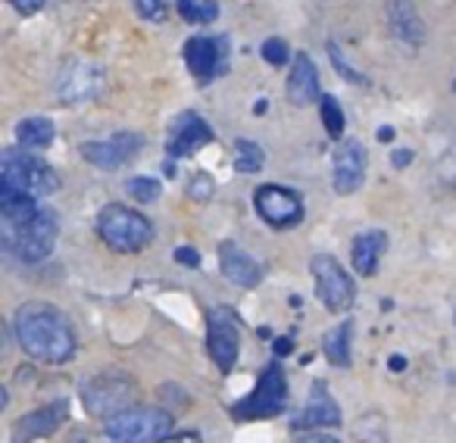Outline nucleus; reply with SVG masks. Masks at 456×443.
Masks as SVG:
<instances>
[{
	"mask_svg": "<svg viewBox=\"0 0 456 443\" xmlns=\"http://www.w3.org/2000/svg\"><path fill=\"white\" fill-rule=\"evenodd\" d=\"M97 88H101L97 69L88 63H82V60H72V63L66 66L63 76H60V97H63L66 103L85 101V97L94 94Z\"/></svg>",
	"mask_w": 456,
	"mask_h": 443,
	"instance_id": "nucleus-20",
	"label": "nucleus"
},
{
	"mask_svg": "<svg viewBox=\"0 0 456 443\" xmlns=\"http://www.w3.org/2000/svg\"><path fill=\"white\" fill-rule=\"evenodd\" d=\"M175 10L191 26H209V22H216V16H219V4H216V0H178Z\"/></svg>",
	"mask_w": 456,
	"mask_h": 443,
	"instance_id": "nucleus-25",
	"label": "nucleus"
},
{
	"mask_svg": "<svg viewBox=\"0 0 456 443\" xmlns=\"http://www.w3.org/2000/svg\"><path fill=\"white\" fill-rule=\"evenodd\" d=\"M391 368H406V359H403V356H391Z\"/></svg>",
	"mask_w": 456,
	"mask_h": 443,
	"instance_id": "nucleus-38",
	"label": "nucleus"
},
{
	"mask_svg": "<svg viewBox=\"0 0 456 443\" xmlns=\"http://www.w3.org/2000/svg\"><path fill=\"white\" fill-rule=\"evenodd\" d=\"M191 197H194V200H207L209 194H213V178L207 175V172H197L194 178H191Z\"/></svg>",
	"mask_w": 456,
	"mask_h": 443,
	"instance_id": "nucleus-32",
	"label": "nucleus"
},
{
	"mask_svg": "<svg viewBox=\"0 0 456 443\" xmlns=\"http://www.w3.org/2000/svg\"><path fill=\"white\" fill-rule=\"evenodd\" d=\"M310 272L316 278V297L319 303L325 306L329 312H347L356 300V285L354 278L347 275V269L329 254L313 256Z\"/></svg>",
	"mask_w": 456,
	"mask_h": 443,
	"instance_id": "nucleus-8",
	"label": "nucleus"
},
{
	"mask_svg": "<svg viewBox=\"0 0 456 443\" xmlns=\"http://www.w3.org/2000/svg\"><path fill=\"white\" fill-rule=\"evenodd\" d=\"M288 409V375L281 362H269L256 378L254 391L232 406V415L238 422H260V418H275Z\"/></svg>",
	"mask_w": 456,
	"mask_h": 443,
	"instance_id": "nucleus-4",
	"label": "nucleus"
},
{
	"mask_svg": "<svg viewBox=\"0 0 456 443\" xmlns=\"http://www.w3.org/2000/svg\"><path fill=\"white\" fill-rule=\"evenodd\" d=\"M366 165H369V153L362 147V141L347 138L341 141V147L335 150V172H331V181L335 190L341 197L356 194L366 181Z\"/></svg>",
	"mask_w": 456,
	"mask_h": 443,
	"instance_id": "nucleus-14",
	"label": "nucleus"
},
{
	"mask_svg": "<svg viewBox=\"0 0 456 443\" xmlns=\"http://www.w3.org/2000/svg\"><path fill=\"white\" fill-rule=\"evenodd\" d=\"M410 159H412V150H397V153L391 157V163L400 169V165H410Z\"/></svg>",
	"mask_w": 456,
	"mask_h": 443,
	"instance_id": "nucleus-37",
	"label": "nucleus"
},
{
	"mask_svg": "<svg viewBox=\"0 0 456 443\" xmlns=\"http://www.w3.org/2000/svg\"><path fill=\"white\" fill-rule=\"evenodd\" d=\"M172 256H175V260L182 262V266H188V269L200 266V254H197L194 247H175V254H172Z\"/></svg>",
	"mask_w": 456,
	"mask_h": 443,
	"instance_id": "nucleus-33",
	"label": "nucleus"
},
{
	"mask_svg": "<svg viewBox=\"0 0 456 443\" xmlns=\"http://www.w3.org/2000/svg\"><path fill=\"white\" fill-rule=\"evenodd\" d=\"M453 325H456V316H453Z\"/></svg>",
	"mask_w": 456,
	"mask_h": 443,
	"instance_id": "nucleus-41",
	"label": "nucleus"
},
{
	"mask_svg": "<svg viewBox=\"0 0 456 443\" xmlns=\"http://www.w3.org/2000/svg\"><path fill=\"white\" fill-rule=\"evenodd\" d=\"M207 350L219 372H232L241 356V331L238 318L228 306H209L207 310Z\"/></svg>",
	"mask_w": 456,
	"mask_h": 443,
	"instance_id": "nucleus-9",
	"label": "nucleus"
},
{
	"mask_svg": "<svg viewBox=\"0 0 456 443\" xmlns=\"http://www.w3.org/2000/svg\"><path fill=\"white\" fill-rule=\"evenodd\" d=\"M387 250V235L385 231H360L350 244V266L356 269V275L372 278L381 266V256Z\"/></svg>",
	"mask_w": 456,
	"mask_h": 443,
	"instance_id": "nucleus-18",
	"label": "nucleus"
},
{
	"mask_svg": "<svg viewBox=\"0 0 456 443\" xmlns=\"http://www.w3.org/2000/svg\"><path fill=\"white\" fill-rule=\"evenodd\" d=\"M319 116H322L325 134H329V138H335V141L341 138L344 128H347V116H344V109H341V103H338V97H331V94L319 97Z\"/></svg>",
	"mask_w": 456,
	"mask_h": 443,
	"instance_id": "nucleus-26",
	"label": "nucleus"
},
{
	"mask_svg": "<svg viewBox=\"0 0 456 443\" xmlns=\"http://www.w3.org/2000/svg\"><path fill=\"white\" fill-rule=\"evenodd\" d=\"M288 350H291V341H279V343H275V353H288Z\"/></svg>",
	"mask_w": 456,
	"mask_h": 443,
	"instance_id": "nucleus-39",
	"label": "nucleus"
},
{
	"mask_svg": "<svg viewBox=\"0 0 456 443\" xmlns=\"http://www.w3.org/2000/svg\"><path fill=\"white\" fill-rule=\"evenodd\" d=\"M0 184H13L28 194H53L60 188V175L41 157L26 150H4L0 157Z\"/></svg>",
	"mask_w": 456,
	"mask_h": 443,
	"instance_id": "nucleus-6",
	"label": "nucleus"
},
{
	"mask_svg": "<svg viewBox=\"0 0 456 443\" xmlns=\"http://www.w3.org/2000/svg\"><path fill=\"white\" fill-rule=\"evenodd\" d=\"M294 443H341V440H335L331 434H306V437H297Z\"/></svg>",
	"mask_w": 456,
	"mask_h": 443,
	"instance_id": "nucleus-36",
	"label": "nucleus"
},
{
	"mask_svg": "<svg viewBox=\"0 0 456 443\" xmlns=\"http://www.w3.org/2000/svg\"><path fill=\"white\" fill-rule=\"evenodd\" d=\"M329 53H331V66H335L338 72H341V78H347V82H356V85H366V76H360V72L354 69V66L344 63L341 51H338V44H329Z\"/></svg>",
	"mask_w": 456,
	"mask_h": 443,
	"instance_id": "nucleus-30",
	"label": "nucleus"
},
{
	"mask_svg": "<svg viewBox=\"0 0 456 443\" xmlns=\"http://www.w3.org/2000/svg\"><path fill=\"white\" fill-rule=\"evenodd\" d=\"M97 235L116 254H141L144 247H151L153 225L138 209H128L122 203H107L97 215Z\"/></svg>",
	"mask_w": 456,
	"mask_h": 443,
	"instance_id": "nucleus-2",
	"label": "nucleus"
},
{
	"mask_svg": "<svg viewBox=\"0 0 456 443\" xmlns=\"http://www.w3.org/2000/svg\"><path fill=\"white\" fill-rule=\"evenodd\" d=\"M159 443H203V440L197 431H172V434H166Z\"/></svg>",
	"mask_w": 456,
	"mask_h": 443,
	"instance_id": "nucleus-34",
	"label": "nucleus"
},
{
	"mask_svg": "<svg viewBox=\"0 0 456 443\" xmlns=\"http://www.w3.org/2000/svg\"><path fill=\"white\" fill-rule=\"evenodd\" d=\"M260 53H263V60H266L269 66H285L288 60H291V47H288V41H281V38L263 41Z\"/></svg>",
	"mask_w": 456,
	"mask_h": 443,
	"instance_id": "nucleus-29",
	"label": "nucleus"
},
{
	"mask_svg": "<svg viewBox=\"0 0 456 443\" xmlns=\"http://www.w3.org/2000/svg\"><path fill=\"white\" fill-rule=\"evenodd\" d=\"M209 141H213L209 122L200 119L197 113H191V109H184V113H178L172 119L169 138H166V153H169V159H188L197 150H203Z\"/></svg>",
	"mask_w": 456,
	"mask_h": 443,
	"instance_id": "nucleus-12",
	"label": "nucleus"
},
{
	"mask_svg": "<svg viewBox=\"0 0 456 443\" xmlns=\"http://www.w3.org/2000/svg\"><path fill=\"white\" fill-rule=\"evenodd\" d=\"M22 353L45 366H63L76 356V328L51 303H22L13 316Z\"/></svg>",
	"mask_w": 456,
	"mask_h": 443,
	"instance_id": "nucleus-1",
	"label": "nucleus"
},
{
	"mask_svg": "<svg viewBox=\"0 0 456 443\" xmlns=\"http://www.w3.org/2000/svg\"><path fill=\"white\" fill-rule=\"evenodd\" d=\"M379 138H381V141H391V138H394V128H387V125H385V128L379 132Z\"/></svg>",
	"mask_w": 456,
	"mask_h": 443,
	"instance_id": "nucleus-40",
	"label": "nucleus"
},
{
	"mask_svg": "<svg viewBox=\"0 0 456 443\" xmlns=\"http://www.w3.org/2000/svg\"><path fill=\"white\" fill-rule=\"evenodd\" d=\"M254 209L269 229H294L304 222V197L285 184H263L254 194Z\"/></svg>",
	"mask_w": 456,
	"mask_h": 443,
	"instance_id": "nucleus-10",
	"label": "nucleus"
},
{
	"mask_svg": "<svg viewBox=\"0 0 456 443\" xmlns=\"http://www.w3.org/2000/svg\"><path fill=\"white\" fill-rule=\"evenodd\" d=\"M141 153V138L134 132H116L107 141H88L82 144V157L88 159L94 169L116 172L126 163H132Z\"/></svg>",
	"mask_w": 456,
	"mask_h": 443,
	"instance_id": "nucleus-13",
	"label": "nucleus"
},
{
	"mask_svg": "<svg viewBox=\"0 0 456 443\" xmlns=\"http://www.w3.org/2000/svg\"><path fill=\"white\" fill-rule=\"evenodd\" d=\"M350 337H354V322H350V318L325 331L322 353L335 368H347L350 366Z\"/></svg>",
	"mask_w": 456,
	"mask_h": 443,
	"instance_id": "nucleus-24",
	"label": "nucleus"
},
{
	"mask_svg": "<svg viewBox=\"0 0 456 443\" xmlns=\"http://www.w3.org/2000/svg\"><path fill=\"white\" fill-rule=\"evenodd\" d=\"M175 418L157 406H128L103 424V443H159L172 434Z\"/></svg>",
	"mask_w": 456,
	"mask_h": 443,
	"instance_id": "nucleus-3",
	"label": "nucleus"
},
{
	"mask_svg": "<svg viewBox=\"0 0 456 443\" xmlns=\"http://www.w3.org/2000/svg\"><path fill=\"white\" fill-rule=\"evenodd\" d=\"M16 10H20L22 16H28V13H38L41 7H45V0H10Z\"/></svg>",
	"mask_w": 456,
	"mask_h": 443,
	"instance_id": "nucleus-35",
	"label": "nucleus"
},
{
	"mask_svg": "<svg viewBox=\"0 0 456 443\" xmlns=\"http://www.w3.org/2000/svg\"><path fill=\"white\" fill-rule=\"evenodd\" d=\"M228 44L225 35H197L184 44V63L197 85H209L228 72Z\"/></svg>",
	"mask_w": 456,
	"mask_h": 443,
	"instance_id": "nucleus-11",
	"label": "nucleus"
},
{
	"mask_svg": "<svg viewBox=\"0 0 456 443\" xmlns=\"http://www.w3.org/2000/svg\"><path fill=\"white\" fill-rule=\"evenodd\" d=\"M53 138H57V128L47 116H28L16 125V141L28 150H45V147L53 144Z\"/></svg>",
	"mask_w": 456,
	"mask_h": 443,
	"instance_id": "nucleus-23",
	"label": "nucleus"
},
{
	"mask_svg": "<svg viewBox=\"0 0 456 443\" xmlns=\"http://www.w3.org/2000/svg\"><path fill=\"white\" fill-rule=\"evenodd\" d=\"M344 422L341 406L338 399L329 393V387L322 381H313L310 397H306V406L300 409V415H294L291 428L294 431H313V428H338Z\"/></svg>",
	"mask_w": 456,
	"mask_h": 443,
	"instance_id": "nucleus-15",
	"label": "nucleus"
},
{
	"mask_svg": "<svg viewBox=\"0 0 456 443\" xmlns=\"http://www.w3.org/2000/svg\"><path fill=\"white\" fill-rule=\"evenodd\" d=\"M219 269L232 285L244 287V291H250V287H256L263 281V266L248 250L238 247L235 241L219 244Z\"/></svg>",
	"mask_w": 456,
	"mask_h": 443,
	"instance_id": "nucleus-17",
	"label": "nucleus"
},
{
	"mask_svg": "<svg viewBox=\"0 0 456 443\" xmlns=\"http://www.w3.org/2000/svg\"><path fill=\"white\" fill-rule=\"evenodd\" d=\"M66 418H69V399H57V403L32 409L28 415H22L20 422L13 424V440L10 443H32V440H41V437H51Z\"/></svg>",
	"mask_w": 456,
	"mask_h": 443,
	"instance_id": "nucleus-16",
	"label": "nucleus"
},
{
	"mask_svg": "<svg viewBox=\"0 0 456 443\" xmlns=\"http://www.w3.org/2000/svg\"><path fill=\"white\" fill-rule=\"evenodd\" d=\"M288 101L294 107H306V103L319 101V69L306 53L294 57L291 76H288Z\"/></svg>",
	"mask_w": 456,
	"mask_h": 443,
	"instance_id": "nucleus-19",
	"label": "nucleus"
},
{
	"mask_svg": "<svg viewBox=\"0 0 456 443\" xmlns=\"http://www.w3.org/2000/svg\"><path fill=\"white\" fill-rule=\"evenodd\" d=\"M387 22H391V32L397 35L400 41H410V44H419L425 38V26L419 20L412 0H391L387 4Z\"/></svg>",
	"mask_w": 456,
	"mask_h": 443,
	"instance_id": "nucleus-21",
	"label": "nucleus"
},
{
	"mask_svg": "<svg viewBox=\"0 0 456 443\" xmlns=\"http://www.w3.org/2000/svg\"><path fill=\"white\" fill-rule=\"evenodd\" d=\"M266 163V153L256 141H238L235 144V169L241 175H256Z\"/></svg>",
	"mask_w": 456,
	"mask_h": 443,
	"instance_id": "nucleus-27",
	"label": "nucleus"
},
{
	"mask_svg": "<svg viewBox=\"0 0 456 443\" xmlns=\"http://www.w3.org/2000/svg\"><path fill=\"white\" fill-rule=\"evenodd\" d=\"M35 213H38L35 194L13 188V184H0V215H4L7 225H22V222H28Z\"/></svg>",
	"mask_w": 456,
	"mask_h": 443,
	"instance_id": "nucleus-22",
	"label": "nucleus"
},
{
	"mask_svg": "<svg viewBox=\"0 0 456 443\" xmlns=\"http://www.w3.org/2000/svg\"><path fill=\"white\" fill-rule=\"evenodd\" d=\"M126 190L138 203H153V200H159V194H163V184H159L157 178H151V175H134V178H128V181H126Z\"/></svg>",
	"mask_w": 456,
	"mask_h": 443,
	"instance_id": "nucleus-28",
	"label": "nucleus"
},
{
	"mask_svg": "<svg viewBox=\"0 0 456 443\" xmlns=\"http://www.w3.org/2000/svg\"><path fill=\"white\" fill-rule=\"evenodd\" d=\"M134 381L119 372H103L94 375L91 381L82 384V403L91 415L97 418H113L116 412L128 409L134 403Z\"/></svg>",
	"mask_w": 456,
	"mask_h": 443,
	"instance_id": "nucleus-7",
	"label": "nucleus"
},
{
	"mask_svg": "<svg viewBox=\"0 0 456 443\" xmlns=\"http://www.w3.org/2000/svg\"><path fill=\"white\" fill-rule=\"evenodd\" d=\"M60 235V219L51 209H38L22 225H7V250L22 262H41L53 254Z\"/></svg>",
	"mask_w": 456,
	"mask_h": 443,
	"instance_id": "nucleus-5",
	"label": "nucleus"
},
{
	"mask_svg": "<svg viewBox=\"0 0 456 443\" xmlns=\"http://www.w3.org/2000/svg\"><path fill=\"white\" fill-rule=\"evenodd\" d=\"M134 10H138L144 20H153V22L166 16V4H163V0H134Z\"/></svg>",
	"mask_w": 456,
	"mask_h": 443,
	"instance_id": "nucleus-31",
	"label": "nucleus"
}]
</instances>
